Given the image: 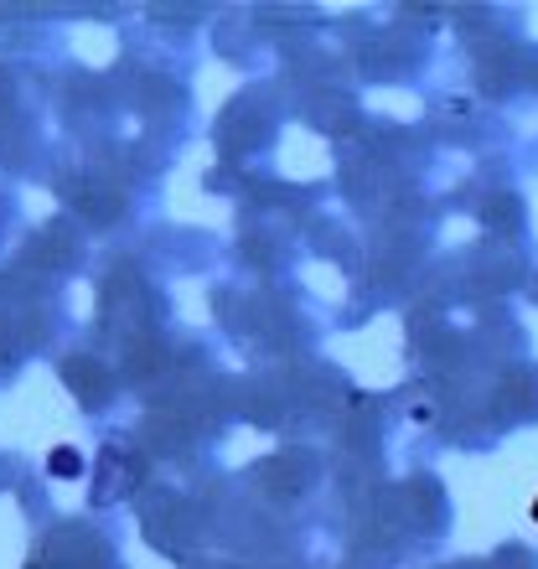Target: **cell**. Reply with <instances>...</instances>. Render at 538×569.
I'll use <instances>...</instances> for the list:
<instances>
[{
	"label": "cell",
	"instance_id": "cell-1",
	"mask_svg": "<svg viewBox=\"0 0 538 569\" xmlns=\"http://www.w3.org/2000/svg\"><path fill=\"white\" fill-rule=\"evenodd\" d=\"M534 518H538V502H534Z\"/></svg>",
	"mask_w": 538,
	"mask_h": 569
}]
</instances>
